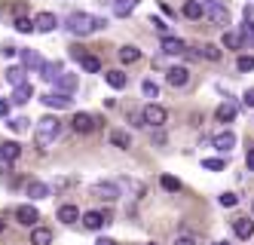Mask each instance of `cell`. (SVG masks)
Listing matches in <instances>:
<instances>
[{
	"instance_id": "cell-8",
	"label": "cell",
	"mask_w": 254,
	"mask_h": 245,
	"mask_svg": "<svg viewBox=\"0 0 254 245\" xmlns=\"http://www.w3.org/2000/svg\"><path fill=\"white\" fill-rule=\"evenodd\" d=\"M162 52L166 55H190V46L184 40H175V37H162Z\"/></svg>"
},
{
	"instance_id": "cell-29",
	"label": "cell",
	"mask_w": 254,
	"mask_h": 245,
	"mask_svg": "<svg viewBox=\"0 0 254 245\" xmlns=\"http://www.w3.org/2000/svg\"><path fill=\"white\" fill-rule=\"evenodd\" d=\"M224 46L227 49H239L242 46V34L239 31H224Z\"/></svg>"
},
{
	"instance_id": "cell-30",
	"label": "cell",
	"mask_w": 254,
	"mask_h": 245,
	"mask_svg": "<svg viewBox=\"0 0 254 245\" xmlns=\"http://www.w3.org/2000/svg\"><path fill=\"white\" fill-rule=\"evenodd\" d=\"M6 80L12 83V86H19V83H25V68H6Z\"/></svg>"
},
{
	"instance_id": "cell-33",
	"label": "cell",
	"mask_w": 254,
	"mask_h": 245,
	"mask_svg": "<svg viewBox=\"0 0 254 245\" xmlns=\"http://www.w3.org/2000/svg\"><path fill=\"white\" fill-rule=\"evenodd\" d=\"M162 190L178 193V190H181V181H178V178H172V175H162Z\"/></svg>"
},
{
	"instance_id": "cell-26",
	"label": "cell",
	"mask_w": 254,
	"mask_h": 245,
	"mask_svg": "<svg viewBox=\"0 0 254 245\" xmlns=\"http://www.w3.org/2000/svg\"><path fill=\"white\" fill-rule=\"evenodd\" d=\"M111 144H117V147H132V138H129V132H123V129H114L111 132Z\"/></svg>"
},
{
	"instance_id": "cell-47",
	"label": "cell",
	"mask_w": 254,
	"mask_h": 245,
	"mask_svg": "<svg viewBox=\"0 0 254 245\" xmlns=\"http://www.w3.org/2000/svg\"><path fill=\"white\" fill-rule=\"evenodd\" d=\"M245 22L254 25V6H245Z\"/></svg>"
},
{
	"instance_id": "cell-38",
	"label": "cell",
	"mask_w": 254,
	"mask_h": 245,
	"mask_svg": "<svg viewBox=\"0 0 254 245\" xmlns=\"http://www.w3.org/2000/svg\"><path fill=\"white\" fill-rule=\"evenodd\" d=\"M217 202H221L224 209H233V205L239 202V196H236V193H221V196H217Z\"/></svg>"
},
{
	"instance_id": "cell-13",
	"label": "cell",
	"mask_w": 254,
	"mask_h": 245,
	"mask_svg": "<svg viewBox=\"0 0 254 245\" xmlns=\"http://www.w3.org/2000/svg\"><path fill=\"white\" fill-rule=\"evenodd\" d=\"M52 83H56V92H64V95H70V92L77 89V77H74V74H64V71Z\"/></svg>"
},
{
	"instance_id": "cell-49",
	"label": "cell",
	"mask_w": 254,
	"mask_h": 245,
	"mask_svg": "<svg viewBox=\"0 0 254 245\" xmlns=\"http://www.w3.org/2000/svg\"><path fill=\"white\" fill-rule=\"evenodd\" d=\"M95 245H117V242H114V239H98Z\"/></svg>"
},
{
	"instance_id": "cell-42",
	"label": "cell",
	"mask_w": 254,
	"mask_h": 245,
	"mask_svg": "<svg viewBox=\"0 0 254 245\" xmlns=\"http://www.w3.org/2000/svg\"><path fill=\"white\" fill-rule=\"evenodd\" d=\"M0 52H3V59H12V55H19V46H12V43H3V49H0Z\"/></svg>"
},
{
	"instance_id": "cell-22",
	"label": "cell",
	"mask_w": 254,
	"mask_h": 245,
	"mask_svg": "<svg viewBox=\"0 0 254 245\" xmlns=\"http://www.w3.org/2000/svg\"><path fill=\"white\" fill-rule=\"evenodd\" d=\"M199 55H202V59H208V62H221V59H224V52L217 49L214 43H202V46H199Z\"/></svg>"
},
{
	"instance_id": "cell-7",
	"label": "cell",
	"mask_w": 254,
	"mask_h": 245,
	"mask_svg": "<svg viewBox=\"0 0 254 245\" xmlns=\"http://www.w3.org/2000/svg\"><path fill=\"white\" fill-rule=\"evenodd\" d=\"M92 193H95L98 199H107V202H114V199L120 196V187H117V184H111V181H98V184L92 187Z\"/></svg>"
},
{
	"instance_id": "cell-32",
	"label": "cell",
	"mask_w": 254,
	"mask_h": 245,
	"mask_svg": "<svg viewBox=\"0 0 254 245\" xmlns=\"http://www.w3.org/2000/svg\"><path fill=\"white\" fill-rule=\"evenodd\" d=\"M135 9V0H117V3H114V12L117 15H129Z\"/></svg>"
},
{
	"instance_id": "cell-25",
	"label": "cell",
	"mask_w": 254,
	"mask_h": 245,
	"mask_svg": "<svg viewBox=\"0 0 254 245\" xmlns=\"http://www.w3.org/2000/svg\"><path fill=\"white\" fill-rule=\"evenodd\" d=\"M104 80H107V83H111L114 89H123L126 83H129V77H126V74H123V71H107V74H104Z\"/></svg>"
},
{
	"instance_id": "cell-2",
	"label": "cell",
	"mask_w": 254,
	"mask_h": 245,
	"mask_svg": "<svg viewBox=\"0 0 254 245\" xmlns=\"http://www.w3.org/2000/svg\"><path fill=\"white\" fill-rule=\"evenodd\" d=\"M59 132H62V123L56 117H43L37 123V132H34V141H37L40 150H49V144L59 138Z\"/></svg>"
},
{
	"instance_id": "cell-18",
	"label": "cell",
	"mask_w": 254,
	"mask_h": 245,
	"mask_svg": "<svg viewBox=\"0 0 254 245\" xmlns=\"http://www.w3.org/2000/svg\"><path fill=\"white\" fill-rule=\"evenodd\" d=\"M214 117L221 120V123H233V120H236V104H233V101H224L221 107L214 110Z\"/></svg>"
},
{
	"instance_id": "cell-14",
	"label": "cell",
	"mask_w": 254,
	"mask_h": 245,
	"mask_svg": "<svg viewBox=\"0 0 254 245\" xmlns=\"http://www.w3.org/2000/svg\"><path fill=\"white\" fill-rule=\"evenodd\" d=\"M233 230H236V236H239V239H251L254 236V221L251 218H236L233 221Z\"/></svg>"
},
{
	"instance_id": "cell-5",
	"label": "cell",
	"mask_w": 254,
	"mask_h": 245,
	"mask_svg": "<svg viewBox=\"0 0 254 245\" xmlns=\"http://www.w3.org/2000/svg\"><path fill=\"white\" fill-rule=\"evenodd\" d=\"M70 126H74V132H80V135H89V132H95L101 126V120L92 117V114H77L74 120H70Z\"/></svg>"
},
{
	"instance_id": "cell-24",
	"label": "cell",
	"mask_w": 254,
	"mask_h": 245,
	"mask_svg": "<svg viewBox=\"0 0 254 245\" xmlns=\"http://www.w3.org/2000/svg\"><path fill=\"white\" fill-rule=\"evenodd\" d=\"M138 59H141V49H138V46H123V49H120V62L135 65Z\"/></svg>"
},
{
	"instance_id": "cell-43",
	"label": "cell",
	"mask_w": 254,
	"mask_h": 245,
	"mask_svg": "<svg viewBox=\"0 0 254 245\" xmlns=\"http://www.w3.org/2000/svg\"><path fill=\"white\" fill-rule=\"evenodd\" d=\"M153 28H156V31H159L162 37H169V25L162 22V18H153Z\"/></svg>"
},
{
	"instance_id": "cell-9",
	"label": "cell",
	"mask_w": 254,
	"mask_h": 245,
	"mask_svg": "<svg viewBox=\"0 0 254 245\" xmlns=\"http://www.w3.org/2000/svg\"><path fill=\"white\" fill-rule=\"evenodd\" d=\"M211 144H214V150H221V154H230V150L236 147V132H221V135H214L211 138Z\"/></svg>"
},
{
	"instance_id": "cell-20",
	"label": "cell",
	"mask_w": 254,
	"mask_h": 245,
	"mask_svg": "<svg viewBox=\"0 0 254 245\" xmlns=\"http://www.w3.org/2000/svg\"><path fill=\"white\" fill-rule=\"evenodd\" d=\"M49 193H52V190H49L43 181H31V184H28V196H31V199H46Z\"/></svg>"
},
{
	"instance_id": "cell-39",
	"label": "cell",
	"mask_w": 254,
	"mask_h": 245,
	"mask_svg": "<svg viewBox=\"0 0 254 245\" xmlns=\"http://www.w3.org/2000/svg\"><path fill=\"white\" fill-rule=\"evenodd\" d=\"M227 163L224 160H202V168H208V172H221Z\"/></svg>"
},
{
	"instance_id": "cell-28",
	"label": "cell",
	"mask_w": 254,
	"mask_h": 245,
	"mask_svg": "<svg viewBox=\"0 0 254 245\" xmlns=\"http://www.w3.org/2000/svg\"><path fill=\"white\" fill-rule=\"evenodd\" d=\"M80 68H83L86 74H98V71H101V62L95 59V55H83V59H80Z\"/></svg>"
},
{
	"instance_id": "cell-27",
	"label": "cell",
	"mask_w": 254,
	"mask_h": 245,
	"mask_svg": "<svg viewBox=\"0 0 254 245\" xmlns=\"http://www.w3.org/2000/svg\"><path fill=\"white\" fill-rule=\"evenodd\" d=\"M184 15L187 18H202V0H187V3H184Z\"/></svg>"
},
{
	"instance_id": "cell-44",
	"label": "cell",
	"mask_w": 254,
	"mask_h": 245,
	"mask_svg": "<svg viewBox=\"0 0 254 245\" xmlns=\"http://www.w3.org/2000/svg\"><path fill=\"white\" fill-rule=\"evenodd\" d=\"M9 110H12V101L0 98V117H9Z\"/></svg>"
},
{
	"instance_id": "cell-21",
	"label": "cell",
	"mask_w": 254,
	"mask_h": 245,
	"mask_svg": "<svg viewBox=\"0 0 254 245\" xmlns=\"http://www.w3.org/2000/svg\"><path fill=\"white\" fill-rule=\"evenodd\" d=\"M49 242H52V230H46V227L31 230V245H49Z\"/></svg>"
},
{
	"instance_id": "cell-46",
	"label": "cell",
	"mask_w": 254,
	"mask_h": 245,
	"mask_svg": "<svg viewBox=\"0 0 254 245\" xmlns=\"http://www.w3.org/2000/svg\"><path fill=\"white\" fill-rule=\"evenodd\" d=\"M175 245H196V239H193V236H178Z\"/></svg>"
},
{
	"instance_id": "cell-1",
	"label": "cell",
	"mask_w": 254,
	"mask_h": 245,
	"mask_svg": "<svg viewBox=\"0 0 254 245\" xmlns=\"http://www.w3.org/2000/svg\"><path fill=\"white\" fill-rule=\"evenodd\" d=\"M101 28H107V22L98 18V15H89V12H74V15L67 18V31L74 34V37H86V34L101 31Z\"/></svg>"
},
{
	"instance_id": "cell-4",
	"label": "cell",
	"mask_w": 254,
	"mask_h": 245,
	"mask_svg": "<svg viewBox=\"0 0 254 245\" xmlns=\"http://www.w3.org/2000/svg\"><path fill=\"white\" fill-rule=\"evenodd\" d=\"M144 114V123L147 126H153V129H159V126H166V120H169V114H166V107H159V104H147L141 110Z\"/></svg>"
},
{
	"instance_id": "cell-31",
	"label": "cell",
	"mask_w": 254,
	"mask_h": 245,
	"mask_svg": "<svg viewBox=\"0 0 254 245\" xmlns=\"http://www.w3.org/2000/svg\"><path fill=\"white\" fill-rule=\"evenodd\" d=\"M0 150H3L6 160H15V157L22 154V144H19V141H6V144H0Z\"/></svg>"
},
{
	"instance_id": "cell-35",
	"label": "cell",
	"mask_w": 254,
	"mask_h": 245,
	"mask_svg": "<svg viewBox=\"0 0 254 245\" xmlns=\"http://www.w3.org/2000/svg\"><path fill=\"white\" fill-rule=\"evenodd\" d=\"M141 92H144L147 98H156V95H159V86H156L153 80H144V83H141Z\"/></svg>"
},
{
	"instance_id": "cell-41",
	"label": "cell",
	"mask_w": 254,
	"mask_h": 245,
	"mask_svg": "<svg viewBox=\"0 0 254 245\" xmlns=\"http://www.w3.org/2000/svg\"><path fill=\"white\" fill-rule=\"evenodd\" d=\"M3 172H12V160H6L3 150H0V175H3Z\"/></svg>"
},
{
	"instance_id": "cell-51",
	"label": "cell",
	"mask_w": 254,
	"mask_h": 245,
	"mask_svg": "<svg viewBox=\"0 0 254 245\" xmlns=\"http://www.w3.org/2000/svg\"><path fill=\"white\" fill-rule=\"evenodd\" d=\"M217 245H230V242H217Z\"/></svg>"
},
{
	"instance_id": "cell-23",
	"label": "cell",
	"mask_w": 254,
	"mask_h": 245,
	"mask_svg": "<svg viewBox=\"0 0 254 245\" xmlns=\"http://www.w3.org/2000/svg\"><path fill=\"white\" fill-rule=\"evenodd\" d=\"M22 62H25V68H31V71H40V68H43V59H40L34 49H25V52H22Z\"/></svg>"
},
{
	"instance_id": "cell-16",
	"label": "cell",
	"mask_w": 254,
	"mask_h": 245,
	"mask_svg": "<svg viewBox=\"0 0 254 245\" xmlns=\"http://www.w3.org/2000/svg\"><path fill=\"white\" fill-rule=\"evenodd\" d=\"M104 224H107V221H104L101 212H86V215H83V227H86V230H101Z\"/></svg>"
},
{
	"instance_id": "cell-6",
	"label": "cell",
	"mask_w": 254,
	"mask_h": 245,
	"mask_svg": "<svg viewBox=\"0 0 254 245\" xmlns=\"http://www.w3.org/2000/svg\"><path fill=\"white\" fill-rule=\"evenodd\" d=\"M12 215H15V221H19V224H25V227H34V224L40 221V212L34 209V205H15Z\"/></svg>"
},
{
	"instance_id": "cell-17",
	"label": "cell",
	"mask_w": 254,
	"mask_h": 245,
	"mask_svg": "<svg viewBox=\"0 0 254 245\" xmlns=\"http://www.w3.org/2000/svg\"><path fill=\"white\" fill-rule=\"evenodd\" d=\"M62 71H64V65H62V62H43V68H40V77L52 83V80H56Z\"/></svg>"
},
{
	"instance_id": "cell-45",
	"label": "cell",
	"mask_w": 254,
	"mask_h": 245,
	"mask_svg": "<svg viewBox=\"0 0 254 245\" xmlns=\"http://www.w3.org/2000/svg\"><path fill=\"white\" fill-rule=\"evenodd\" d=\"M242 104H245V107H254V89H248L245 95H242Z\"/></svg>"
},
{
	"instance_id": "cell-34",
	"label": "cell",
	"mask_w": 254,
	"mask_h": 245,
	"mask_svg": "<svg viewBox=\"0 0 254 245\" xmlns=\"http://www.w3.org/2000/svg\"><path fill=\"white\" fill-rule=\"evenodd\" d=\"M242 46L254 49V25H251V22H248V25L242 28Z\"/></svg>"
},
{
	"instance_id": "cell-12",
	"label": "cell",
	"mask_w": 254,
	"mask_h": 245,
	"mask_svg": "<svg viewBox=\"0 0 254 245\" xmlns=\"http://www.w3.org/2000/svg\"><path fill=\"white\" fill-rule=\"evenodd\" d=\"M166 80H169V86L181 89V86H187V83H190V71H187V68H169Z\"/></svg>"
},
{
	"instance_id": "cell-52",
	"label": "cell",
	"mask_w": 254,
	"mask_h": 245,
	"mask_svg": "<svg viewBox=\"0 0 254 245\" xmlns=\"http://www.w3.org/2000/svg\"><path fill=\"white\" fill-rule=\"evenodd\" d=\"M147 245H156V242H147Z\"/></svg>"
},
{
	"instance_id": "cell-50",
	"label": "cell",
	"mask_w": 254,
	"mask_h": 245,
	"mask_svg": "<svg viewBox=\"0 0 254 245\" xmlns=\"http://www.w3.org/2000/svg\"><path fill=\"white\" fill-rule=\"evenodd\" d=\"M6 230V224H3V218H0V233H3Z\"/></svg>"
},
{
	"instance_id": "cell-3",
	"label": "cell",
	"mask_w": 254,
	"mask_h": 245,
	"mask_svg": "<svg viewBox=\"0 0 254 245\" xmlns=\"http://www.w3.org/2000/svg\"><path fill=\"white\" fill-rule=\"evenodd\" d=\"M202 15H208L214 25H230V9L221 3V0H202Z\"/></svg>"
},
{
	"instance_id": "cell-11",
	"label": "cell",
	"mask_w": 254,
	"mask_h": 245,
	"mask_svg": "<svg viewBox=\"0 0 254 245\" xmlns=\"http://www.w3.org/2000/svg\"><path fill=\"white\" fill-rule=\"evenodd\" d=\"M43 104L56 107V110H67L74 101H70V95H64V92H49V95H43Z\"/></svg>"
},
{
	"instance_id": "cell-19",
	"label": "cell",
	"mask_w": 254,
	"mask_h": 245,
	"mask_svg": "<svg viewBox=\"0 0 254 245\" xmlns=\"http://www.w3.org/2000/svg\"><path fill=\"white\" fill-rule=\"evenodd\" d=\"M59 221L62 224H77L80 221V209H77V205H62V209H59Z\"/></svg>"
},
{
	"instance_id": "cell-40",
	"label": "cell",
	"mask_w": 254,
	"mask_h": 245,
	"mask_svg": "<svg viewBox=\"0 0 254 245\" xmlns=\"http://www.w3.org/2000/svg\"><path fill=\"white\" fill-rule=\"evenodd\" d=\"M28 123H31V120H25V117H19V120H12L9 126H12V132H19V135H22V132H28V129H31Z\"/></svg>"
},
{
	"instance_id": "cell-48",
	"label": "cell",
	"mask_w": 254,
	"mask_h": 245,
	"mask_svg": "<svg viewBox=\"0 0 254 245\" xmlns=\"http://www.w3.org/2000/svg\"><path fill=\"white\" fill-rule=\"evenodd\" d=\"M245 165H248L251 172H254V150H248V157H245Z\"/></svg>"
},
{
	"instance_id": "cell-10",
	"label": "cell",
	"mask_w": 254,
	"mask_h": 245,
	"mask_svg": "<svg viewBox=\"0 0 254 245\" xmlns=\"http://www.w3.org/2000/svg\"><path fill=\"white\" fill-rule=\"evenodd\" d=\"M59 28V18L52 15V12H40L37 18H34V31H40V34H49V31H56Z\"/></svg>"
},
{
	"instance_id": "cell-37",
	"label": "cell",
	"mask_w": 254,
	"mask_h": 245,
	"mask_svg": "<svg viewBox=\"0 0 254 245\" xmlns=\"http://www.w3.org/2000/svg\"><path fill=\"white\" fill-rule=\"evenodd\" d=\"M236 68H239L242 74H245V71H254V55H239V62H236Z\"/></svg>"
},
{
	"instance_id": "cell-36",
	"label": "cell",
	"mask_w": 254,
	"mask_h": 245,
	"mask_svg": "<svg viewBox=\"0 0 254 245\" xmlns=\"http://www.w3.org/2000/svg\"><path fill=\"white\" fill-rule=\"evenodd\" d=\"M15 31L31 34V31H34V22H31V18H25V15H19V18H15Z\"/></svg>"
},
{
	"instance_id": "cell-15",
	"label": "cell",
	"mask_w": 254,
	"mask_h": 245,
	"mask_svg": "<svg viewBox=\"0 0 254 245\" xmlns=\"http://www.w3.org/2000/svg\"><path fill=\"white\" fill-rule=\"evenodd\" d=\"M34 98V86L31 83H19L15 86V92H12V104H28Z\"/></svg>"
}]
</instances>
